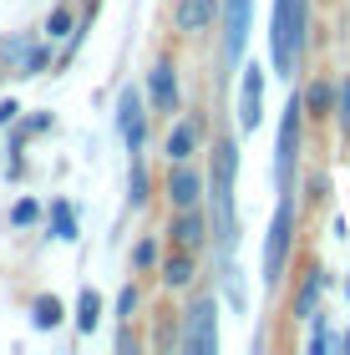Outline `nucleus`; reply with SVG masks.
<instances>
[{"label":"nucleus","mask_w":350,"mask_h":355,"mask_svg":"<svg viewBox=\"0 0 350 355\" xmlns=\"http://www.w3.org/2000/svg\"><path fill=\"white\" fill-rule=\"evenodd\" d=\"M305 15L310 0H274V31H269V51H274V71L290 76L305 46Z\"/></svg>","instance_id":"obj_2"},{"label":"nucleus","mask_w":350,"mask_h":355,"mask_svg":"<svg viewBox=\"0 0 350 355\" xmlns=\"http://www.w3.org/2000/svg\"><path fill=\"white\" fill-rule=\"evenodd\" d=\"M46 31H51V36H71V6H56L51 21H46Z\"/></svg>","instance_id":"obj_19"},{"label":"nucleus","mask_w":350,"mask_h":355,"mask_svg":"<svg viewBox=\"0 0 350 355\" xmlns=\"http://www.w3.org/2000/svg\"><path fill=\"white\" fill-rule=\"evenodd\" d=\"M152 259H157V244H152V239H142V244L132 249V264H137V269H148Z\"/></svg>","instance_id":"obj_21"},{"label":"nucleus","mask_w":350,"mask_h":355,"mask_svg":"<svg viewBox=\"0 0 350 355\" xmlns=\"http://www.w3.org/2000/svg\"><path fill=\"white\" fill-rule=\"evenodd\" d=\"M36 218H41V208H36V198H21V203L10 208V223H21V229H26V223H36Z\"/></svg>","instance_id":"obj_20"},{"label":"nucleus","mask_w":350,"mask_h":355,"mask_svg":"<svg viewBox=\"0 0 350 355\" xmlns=\"http://www.w3.org/2000/svg\"><path fill=\"white\" fill-rule=\"evenodd\" d=\"M295 148H299V102H290V107H284V117H279V148H274V178H279V188H290Z\"/></svg>","instance_id":"obj_5"},{"label":"nucleus","mask_w":350,"mask_h":355,"mask_svg":"<svg viewBox=\"0 0 350 355\" xmlns=\"http://www.w3.org/2000/svg\"><path fill=\"white\" fill-rule=\"evenodd\" d=\"M198 193H203V183H198V173L188 168V157H183V163H173V173H168V198H173V208H193Z\"/></svg>","instance_id":"obj_9"},{"label":"nucleus","mask_w":350,"mask_h":355,"mask_svg":"<svg viewBox=\"0 0 350 355\" xmlns=\"http://www.w3.org/2000/svg\"><path fill=\"white\" fill-rule=\"evenodd\" d=\"M305 107H315V112H325V107H330V87H310V96H305Z\"/></svg>","instance_id":"obj_22"},{"label":"nucleus","mask_w":350,"mask_h":355,"mask_svg":"<svg viewBox=\"0 0 350 355\" xmlns=\"http://www.w3.org/2000/svg\"><path fill=\"white\" fill-rule=\"evenodd\" d=\"M163 279H168L173 289H183L188 279H193V259H188V249H178V254H173V259H168V269H163Z\"/></svg>","instance_id":"obj_18"},{"label":"nucleus","mask_w":350,"mask_h":355,"mask_svg":"<svg viewBox=\"0 0 350 355\" xmlns=\"http://www.w3.org/2000/svg\"><path fill=\"white\" fill-rule=\"evenodd\" d=\"M30 325H36V330H56L61 325V300L56 295H41L36 304H30Z\"/></svg>","instance_id":"obj_15"},{"label":"nucleus","mask_w":350,"mask_h":355,"mask_svg":"<svg viewBox=\"0 0 350 355\" xmlns=\"http://www.w3.org/2000/svg\"><path fill=\"white\" fill-rule=\"evenodd\" d=\"M15 117H21V107H15V102H0V127H10Z\"/></svg>","instance_id":"obj_24"},{"label":"nucleus","mask_w":350,"mask_h":355,"mask_svg":"<svg viewBox=\"0 0 350 355\" xmlns=\"http://www.w3.org/2000/svg\"><path fill=\"white\" fill-rule=\"evenodd\" d=\"M117 127H122V142L127 148H142V142H148V112H142V96L127 87L122 92V102H117Z\"/></svg>","instance_id":"obj_7"},{"label":"nucleus","mask_w":350,"mask_h":355,"mask_svg":"<svg viewBox=\"0 0 350 355\" xmlns=\"http://www.w3.org/2000/svg\"><path fill=\"white\" fill-rule=\"evenodd\" d=\"M290 239H295V203L279 198L274 223H269V239H264V284H274L284 274V264H290Z\"/></svg>","instance_id":"obj_3"},{"label":"nucleus","mask_w":350,"mask_h":355,"mask_svg":"<svg viewBox=\"0 0 350 355\" xmlns=\"http://www.w3.org/2000/svg\"><path fill=\"white\" fill-rule=\"evenodd\" d=\"M320 284H325V279H320V269H310V274H305V284H299V295H295V315H299V320H315V315H310V304H315V295H320Z\"/></svg>","instance_id":"obj_17"},{"label":"nucleus","mask_w":350,"mask_h":355,"mask_svg":"<svg viewBox=\"0 0 350 355\" xmlns=\"http://www.w3.org/2000/svg\"><path fill=\"white\" fill-rule=\"evenodd\" d=\"M218 350V315L213 300H203L188 310V355H213Z\"/></svg>","instance_id":"obj_6"},{"label":"nucleus","mask_w":350,"mask_h":355,"mask_svg":"<svg viewBox=\"0 0 350 355\" xmlns=\"http://www.w3.org/2000/svg\"><path fill=\"white\" fill-rule=\"evenodd\" d=\"M152 107L157 112H173V107H178V82H173V67H168V61H157V67H152Z\"/></svg>","instance_id":"obj_10"},{"label":"nucleus","mask_w":350,"mask_h":355,"mask_svg":"<svg viewBox=\"0 0 350 355\" xmlns=\"http://www.w3.org/2000/svg\"><path fill=\"white\" fill-rule=\"evenodd\" d=\"M213 21V0H178V31H203Z\"/></svg>","instance_id":"obj_12"},{"label":"nucleus","mask_w":350,"mask_h":355,"mask_svg":"<svg viewBox=\"0 0 350 355\" xmlns=\"http://www.w3.org/2000/svg\"><path fill=\"white\" fill-rule=\"evenodd\" d=\"M345 350H350V335H345Z\"/></svg>","instance_id":"obj_26"},{"label":"nucleus","mask_w":350,"mask_h":355,"mask_svg":"<svg viewBox=\"0 0 350 355\" xmlns=\"http://www.w3.org/2000/svg\"><path fill=\"white\" fill-rule=\"evenodd\" d=\"M340 122H345V127H350V82H345V87H340Z\"/></svg>","instance_id":"obj_25"},{"label":"nucleus","mask_w":350,"mask_h":355,"mask_svg":"<svg viewBox=\"0 0 350 355\" xmlns=\"http://www.w3.org/2000/svg\"><path fill=\"white\" fill-rule=\"evenodd\" d=\"M193 142H198V127H193V122H178V127L168 132V157H173V163H183V157L193 153Z\"/></svg>","instance_id":"obj_14"},{"label":"nucleus","mask_w":350,"mask_h":355,"mask_svg":"<svg viewBox=\"0 0 350 355\" xmlns=\"http://www.w3.org/2000/svg\"><path fill=\"white\" fill-rule=\"evenodd\" d=\"M249 21H254V0H224V56H229V67L244 61Z\"/></svg>","instance_id":"obj_4"},{"label":"nucleus","mask_w":350,"mask_h":355,"mask_svg":"<svg viewBox=\"0 0 350 355\" xmlns=\"http://www.w3.org/2000/svg\"><path fill=\"white\" fill-rule=\"evenodd\" d=\"M97 325H102V295L97 289H82V300H76V330L91 335Z\"/></svg>","instance_id":"obj_13"},{"label":"nucleus","mask_w":350,"mask_h":355,"mask_svg":"<svg viewBox=\"0 0 350 355\" xmlns=\"http://www.w3.org/2000/svg\"><path fill=\"white\" fill-rule=\"evenodd\" d=\"M173 239H178V249H198L203 244V218L193 208H178V223H173Z\"/></svg>","instance_id":"obj_11"},{"label":"nucleus","mask_w":350,"mask_h":355,"mask_svg":"<svg viewBox=\"0 0 350 355\" xmlns=\"http://www.w3.org/2000/svg\"><path fill=\"white\" fill-rule=\"evenodd\" d=\"M137 310V289H122L117 295V315H132Z\"/></svg>","instance_id":"obj_23"},{"label":"nucleus","mask_w":350,"mask_h":355,"mask_svg":"<svg viewBox=\"0 0 350 355\" xmlns=\"http://www.w3.org/2000/svg\"><path fill=\"white\" fill-rule=\"evenodd\" d=\"M234 173H238V153L234 142H224V148L213 153V229H218V249H224V259H234L238 249V218H234Z\"/></svg>","instance_id":"obj_1"},{"label":"nucleus","mask_w":350,"mask_h":355,"mask_svg":"<svg viewBox=\"0 0 350 355\" xmlns=\"http://www.w3.org/2000/svg\"><path fill=\"white\" fill-rule=\"evenodd\" d=\"M259 117H264V71L244 67V82H238V122H244V132H254Z\"/></svg>","instance_id":"obj_8"},{"label":"nucleus","mask_w":350,"mask_h":355,"mask_svg":"<svg viewBox=\"0 0 350 355\" xmlns=\"http://www.w3.org/2000/svg\"><path fill=\"white\" fill-rule=\"evenodd\" d=\"M51 239H61V244H67V239H76V208L61 198V203H51Z\"/></svg>","instance_id":"obj_16"}]
</instances>
